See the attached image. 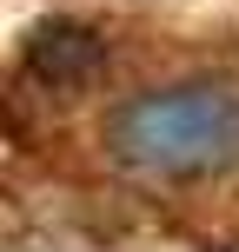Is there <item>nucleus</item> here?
<instances>
[{"mask_svg": "<svg viewBox=\"0 0 239 252\" xmlns=\"http://www.w3.org/2000/svg\"><path fill=\"white\" fill-rule=\"evenodd\" d=\"M106 153L146 179H206L239 166V87L173 80L106 113Z\"/></svg>", "mask_w": 239, "mask_h": 252, "instance_id": "nucleus-1", "label": "nucleus"}, {"mask_svg": "<svg viewBox=\"0 0 239 252\" xmlns=\"http://www.w3.org/2000/svg\"><path fill=\"white\" fill-rule=\"evenodd\" d=\"M27 73L40 80V87H80V80H93L106 66V40L93 33L87 20H40L34 33H27Z\"/></svg>", "mask_w": 239, "mask_h": 252, "instance_id": "nucleus-2", "label": "nucleus"}]
</instances>
